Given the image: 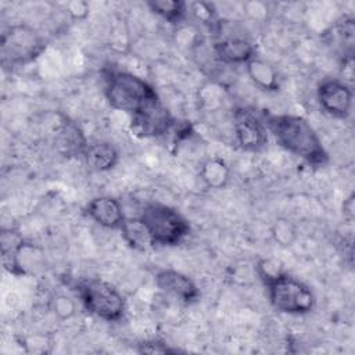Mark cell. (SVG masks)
<instances>
[{
    "label": "cell",
    "instance_id": "obj_9",
    "mask_svg": "<svg viewBox=\"0 0 355 355\" xmlns=\"http://www.w3.org/2000/svg\"><path fill=\"white\" fill-rule=\"evenodd\" d=\"M233 132L236 143L244 151H259L268 143V129L265 123L245 108L234 110Z\"/></svg>",
    "mask_w": 355,
    "mask_h": 355
},
{
    "label": "cell",
    "instance_id": "obj_10",
    "mask_svg": "<svg viewBox=\"0 0 355 355\" xmlns=\"http://www.w3.org/2000/svg\"><path fill=\"white\" fill-rule=\"evenodd\" d=\"M155 286L166 295L183 304H194L200 300V288L197 283L186 273L176 269H159L154 277Z\"/></svg>",
    "mask_w": 355,
    "mask_h": 355
},
{
    "label": "cell",
    "instance_id": "obj_2",
    "mask_svg": "<svg viewBox=\"0 0 355 355\" xmlns=\"http://www.w3.org/2000/svg\"><path fill=\"white\" fill-rule=\"evenodd\" d=\"M104 94L111 108L137 116L159 104L155 89L128 71H110L104 79Z\"/></svg>",
    "mask_w": 355,
    "mask_h": 355
},
{
    "label": "cell",
    "instance_id": "obj_15",
    "mask_svg": "<svg viewBox=\"0 0 355 355\" xmlns=\"http://www.w3.org/2000/svg\"><path fill=\"white\" fill-rule=\"evenodd\" d=\"M83 159L92 171L107 172L115 168V165L118 164L119 151L110 141L94 140L89 141L83 154Z\"/></svg>",
    "mask_w": 355,
    "mask_h": 355
},
{
    "label": "cell",
    "instance_id": "obj_17",
    "mask_svg": "<svg viewBox=\"0 0 355 355\" xmlns=\"http://www.w3.org/2000/svg\"><path fill=\"white\" fill-rule=\"evenodd\" d=\"M198 176L208 189L220 190L229 184L232 178V169L223 158L209 157L201 164Z\"/></svg>",
    "mask_w": 355,
    "mask_h": 355
},
{
    "label": "cell",
    "instance_id": "obj_11",
    "mask_svg": "<svg viewBox=\"0 0 355 355\" xmlns=\"http://www.w3.org/2000/svg\"><path fill=\"white\" fill-rule=\"evenodd\" d=\"M87 144L89 140L78 123L68 116H62L54 135V146L57 151L67 158L83 157Z\"/></svg>",
    "mask_w": 355,
    "mask_h": 355
},
{
    "label": "cell",
    "instance_id": "obj_1",
    "mask_svg": "<svg viewBox=\"0 0 355 355\" xmlns=\"http://www.w3.org/2000/svg\"><path fill=\"white\" fill-rule=\"evenodd\" d=\"M265 126L276 143L290 154L309 165L323 166L329 162V154L313 126L301 115L269 114Z\"/></svg>",
    "mask_w": 355,
    "mask_h": 355
},
{
    "label": "cell",
    "instance_id": "obj_23",
    "mask_svg": "<svg viewBox=\"0 0 355 355\" xmlns=\"http://www.w3.org/2000/svg\"><path fill=\"white\" fill-rule=\"evenodd\" d=\"M67 12L72 19H85L89 15V4L86 1H71L67 4Z\"/></svg>",
    "mask_w": 355,
    "mask_h": 355
},
{
    "label": "cell",
    "instance_id": "obj_13",
    "mask_svg": "<svg viewBox=\"0 0 355 355\" xmlns=\"http://www.w3.org/2000/svg\"><path fill=\"white\" fill-rule=\"evenodd\" d=\"M214 54L223 64L245 65L255 57V46L244 37L229 36L214 43Z\"/></svg>",
    "mask_w": 355,
    "mask_h": 355
},
{
    "label": "cell",
    "instance_id": "obj_5",
    "mask_svg": "<svg viewBox=\"0 0 355 355\" xmlns=\"http://www.w3.org/2000/svg\"><path fill=\"white\" fill-rule=\"evenodd\" d=\"M76 293L85 309L101 320L118 322L125 315V297L114 284L103 279L80 282L76 287Z\"/></svg>",
    "mask_w": 355,
    "mask_h": 355
},
{
    "label": "cell",
    "instance_id": "obj_24",
    "mask_svg": "<svg viewBox=\"0 0 355 355\" xmlns=\"http://www.w3.org/2000/svg\"><path fill=\"white\" fill-rule=\"evenodd\" d=\"M354 201H355V196H354V193H351L344 200V202H343V215L349 222L354 219V215H355V211H354L355 209V204H354Z\"/></svg>",
    "mask_w": 355,
    "mask_h": 355
},
{
    "label": "cell",
    "instance_id": "obj_7",
    "mask_svg": "<svg viewBox=\"0 0 355 355\" xmlns=\"http://www.w3.org/2000/svg\"><path fill=\"white\" fill-rule=\"evenodd\" d=\"M3 266L15 276H35L42 273L47 265L46 251L40 244L22 240L11 252L1 255Z\"/></svg>",
    "mask_w": 355,
    "mask_h": 355
},
{
    "label": "cell",
    "instance_id": "obj_8",
    "mask_svg": "<svg viewBox=\"0 0 355 355\" xmlns=\"http://www.w3.org/2000/svg\"><path fill=\"white\" fill-rule=\"evenodd\" d=\"M316 98L326 114L345 119L352 110L354 92L351 85L341 79H324L318 85Z\"/></svg>",
    "mask_w": 355,
    "mask_h": 355
},
{
    "label": "cell",
    "instance_id": "obj_6",
    "mask_svg": "<svg viewBox=\"0 0 355 355\" xmlns=\"http://www.w3.org/2000/svg\"><path fill=\"white\" fill-rule=\"evenodd\" d=\"M46 47L43 36L31 25L14 24L1 35L0 53L4 68L25 65L37 58Z\"/></svg>",
    "mask_w": 355,
    "mask_h": 355
},
{
    "label": "cell",
    "instance_id": "obj_18",
    "mask_svg": "<svg viewBox=\"0 0 355 355\" xmlns=\"http://www.w3.org/2000/svg\"><path fill=\"white\" fill-rule=\"evenodd\" d=\"M119 232H121L123 241L132 250L147 251V250L155 247L146 225L143 223V220L139 216L126 218L123 220V223L121 225Z\"/></svg>",
    "mask_w": 355,
    "mask_h": 355
},
{
    "label": "cell",
    "instance_id": "obj_4",
    "mask_svg": "<svg viewBox=\"0 0 355 355\" xmlns=\"http://www.w3.org/2000/svg\"><path fill=\"white\" fill-rule=\"evenodd\" d=\"M139 218L146 225L154 245H178L190 233L187 219L176 208L166 204L147 202L141 208Z\"/></svg>",
    "mask_w": 355,
    "mask_h": 355
},
{
    "label": "cell",
    "instance_id": "obj_12",
    "mask_svg": "<svg viewBox=\"0 0 355 355\" xmlns=\"http://www.w3.org/2000/svg\"><path fill=\"white\" fill-rule=\"evenodd\" d=\"M86 214L92 220L104 229L119 230L126 219L122 204L111 196H98L92 198L86 205Z\"/></svg>",
    "mask_w": 355,
    "mask_h": 355
},
{
    "label": "cell",
    "instance_id": "obj_19",
    "mask_svg": "<svg viewBox=\"0 0 355 355\" xmlns=\"http://www.w3.org/2000/svg\"><path fill=\"white\" fill-rule=\"evenodd\" d=\"M147 7L158 17L169 24H179L187 14V3L182 0H151Z\"/></svg>",
    "mask_w": 355,
    "mask_h": 355
},
{
    "label": "cell",
    "instance_id": "obj_16",
    "mask_svg": "<svg viewBox=\"0 0 355 355\" xmlns=\"http://www.w3.org/2000/svg\"><path fill=\"white\" fill-rule=\"evenodd\" d=\"M245 72L250 80L265 92H276L280 87L277 69L266 60L254 57L245 64Z\"/></svg>",
    "mask_w": 355,
    "mask_h": 355
},
{
    "label": "cell",
    "instance_id": "obj_22",
    "mask_svg": "<svg viewBox=\"0 0 355 355\" xmlns=\"http://www.w3.org/2000/svg\"><path fill=\"white\" fill-rule=\"evenodd\" d=\"M137 352L140 354H176L179 352L178 348H172L169 344L165 341L153 338V340H146L137 344Z\"/></svg>",
    "mask_w": 355,
    "mask_h": 355
},
{
    "label": "cell",
    "instance_id": "obj_14",
    "mask_svg": "<svg viewBox=\"0 0 355 355\" xmlns=\"http://www.w3.org/2000/svg\"><path fill=\"white\" fill-rule=\"evenodd\" d=\"M172 126L173 119L171 118L169 112L161 105V103L137 116H132L133 130L144 137L165 135Z\"/></svg>",
    "mask_w": 355,
    "mask_h": 355
},
{
    "label": "cell",
    "instance_id": "obj_21",
    "mask_svg": "<svg viewBox=\"0 0 355 355\" xmlns=\"http://www.w3.org/2000/svg\"><path fill=\"white\" fill-rule=\"evenodd\" d=\"M49 309L58 320H69L78 311L76 301L64 293H57L50 298Z\"/></svg>",
    "mask_w": 355,
    "mask_h": 355
},
{
    "label": "cell",
    "instance_id": "obj_3",
    "mask_svg": "<svg viewBox=\"0 0 355 355\" xmlns=\"http://www.w3.org/2000/svg\"><path fill=\"white\" fill-rule=\"evenodd\" d=\"M270 305L282 313L287 315H306L312 312L316 304L312 288L286 272H279L262 280Z\"/></svg>",
    "mask_w": 355,
    "mask_h": 355
},
{
    "label": "cell",
    "instance_id": "obj_20",
    "mask_svg": "<svg viewBox=\"0 0 355 355\" xmlns=\"http://www.w3.org/2000/svg\"><path fill=\"white\" fill-rule=\"evenodd\" d=\"M270 234L275 243H277V245L283 248L291 247L298 237L295 225L287 218L276 219L270 226Z\"/></svg>",
    "mask_w": 355,
    "mask_h": 355
}]
</instances>
